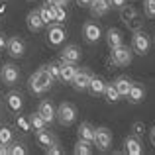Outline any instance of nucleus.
Wrapping results in <instances>:
<instances>
[{
  "instance_id": "8",
  "label": "nucleus",
  "mask_w": 155,
  "mask_h": 155,
  "mask_svg": "<svg viewBox=\"0 0 155 155\" xmlns=\"http://www.w3.org/2000/svg\"><path fill=\"white\" fill-rule=\"evenodd\" d=\"M83 35H84V39H87L88 43H96L100 38H102V30H100V26L96 22H87L83 26Z\"/></svg>"
},
{
  "instance_id": "28",
  "label": "nucleus",
  "mask_w": 155,
  "mask_h": 155,
  "mask_svg": "<svg viewBox=\"0 0 155 155\" xmlns=\"http://www.w3.org/2000/svg\"><path fill=\"white\" fill-rule=\"evenodd\" d=\"M136 14H137V10H136V8H132V6H126V4H124V6L120 8V20L124 24H128Z\"/></svg>"
},
{
  "instance_id": "22",
  "label": "nucleus",
  "mask_w": 155,
  "mask_h": 155,
  "mask_svg": "<svg viewBox=\"0 0 155 155\" xmlns=\"http://www.w3.org/2000/svg\"><path fill=\"white\" fill-rule=\"evenodd\" d=\"M104 87H106V83L100 79V77H91V83H88L87 91H91V94L98 96V94H102V92H104Z\"/></svg>"
},
{
  "instance_id": "19",
  "label": "nucleus",
  "mask_w": 155,
  "mask_h": 155,
  "mask_svg": "<svg viewBox=\"0 0 155 155\" xmlns=\"http://www.w3.org/2000/svg\"><path fill=\"white\" fill-rule=\"evenodd\" d=\"M26 22H28V28H30L31 31H39L45 24H43V20H41V16H39V12L38 10H34V12H30L28 14V18H26Z\"/></svg>"
},
{
  "instance_id": "31",
  "label": "nucleus",
  "mask_w": 155,
  "mask_h": 155,
  "mask_svg": "<svg viewBox=\"0 0 155 155\" xmlns=\"http://www.w3.org/2000/svg\"><path fill=\"white\" fill-rule=\"evenodd\" d=\"M45 69H47V73L53 77V81H61V71H59V63H49V65H45Z\"/></svg>"
},
{
  "instance_id": "11",
  "label": "nucleus",
  "mask_w": 155,
  "mask_h": 155,
  "mask_svg": "<svg viewBox=\"0 0 155 155\" xmlns=\"http://www.w3.org/2000/svg\"><path fill=\"white\" fill-rule=\"evenodd\" d=\"M6 47H8V53H10L12 57H22L24 51H26V43L20 38H10L6 41Z\"/></svg>"
},
{
  "instance_id": "33",
  "label": "nucleus",
  "mask_w": 155,
  "mask_h": 155,
  "mask_svg": "<svg viewBox=\"0 0 155 155\" xmlns=\"http://www.w3.org/2000/svg\"><path fill=\"white\" fill-rule=\"evenodd\" d=\"M132 134L136 137H143V134H145V124L143 122H134L132 124Z\"/></svg>"
},
{
  "instance_id": "2",
  "label": "nucleus",
  "mask_w": 155,
  "mask_h": 155,
  "mask_svg": "<svg viewBox=\"0 0 155 155\" xmlns=\"http://www.w3.org/2000/svg\"><path fill=\"white\" fill-rule=\"evenodd\" d=\"M132 55H134V51H132V47H128V45H118V47H114L112 49V59H110V65H118V67H126V65H130L132 63Z\"/></svg>"
},
{
  "instance_id": "24",
  "label": "nucleus",
  "mask_w": 155,
  "mask_h": 155,
  "mask_svg": "<svg viewBox=\"0 0 155 155\" xmlns=\"http://www.w3.org/2000/svg\"><path fill=\"white\" fill-rule=\"evenodd\" d=\"M92 141H87V140H79L75 143V149H73V153L75 155H91L92 153Z\"/></svg>"
},
{
  "instance_id": "36",
  "label": "nucleus",
  "mask_w": 155,
  "mask_h": 155,
  "mask_svg": "<svg viewBox=\"0 0 155 155\" xmlns=\"http://www.w3.org/2000/svg\"><path fill=\"white\" fill-rule=\"evenodd\" d=\"M45 151L49 153V155H61V153H63V149H61L57 143H51L49 147H45Z\"/></svg>"
},
{
  "instance_id": "18",
  "label": "nucleus",
  "mask_w": 155,
  "mask_h": 155,
  "mask_svg": "<svg viewBox=\"0 0 155 155\" xmlns=\"http://www.w3.org/2000/svg\"><path fill=\"white\" fill-rule=\"evenodd\" d=\"M6 102H8V108L12 110V112H20L24 106V100H22V94L20 92H8L6 94Z\"/></svg>"
},
{
  "instance_id": "27",
  "label": "nucleus",
  "mask_w": 155,
  "mask_h": 155,
  "mask_svg": "<svg viewBox=\"0 0 155 155\" xmlns=\"http://www.w3.org/2000/svg\"><path fill=\"white\" fill-rule=\"evenodd\" d=\"M38 12H39V16H41L43 24H53V22H55V16H53V8L51 6L45 4V6H41Z\"/></svg>"
},
{
  "instance_id": "37",
  "label": "nucleus",
  "mask_w": 155,
  "mask_h": 155,
  "mask_svg": "<svg viewBox=\"0 0 155 155\" xmlns=\"http://www.w3.org/2000/svg\"><path fill=\"white\" fill-rule=\"evenodd\" d=\"M108 2H110V8H118V10H120L126 4V0H108Z\"/></svg>"
},
{
  "instance_id": "21",
  "label": "nucleus",
  "mask_w": 155,
  "mask_h": 155,
  "mask_svg": "<svg viewBox=\"0 0 155 155\" xmlns=\"http://www.w3.org/2000/svg\"><path fill=\"white\" fill-rule=\"evenodd\" d=\"M114 87H116V91H118L120 96H128L130 88H132V81H130L128 77H118V79L114 81Z\"/></svg>"
},
{
  "instance_id": "4",
  "label": "nucleus",
  "mask_w": 155,
  "mask_h": 155,
  "mask_svg": "<svg viewBox=\"0 0 155 155\" xmlns=\"http://www.w3.org/2000/svg\"><path fill=\"white\" fill-rule=\"evenodd\" d=\"M149 45H151V41H149L147 34H145L143 30L134 31V35H132V51L134 53H137V55H145V53L149 51Z\"/></svg>"
},
{
  "instance_id": "38",
  "label": "nucleus",
  "mask_w": 155,
  "mask_h": 155,
  "mask_svg": "<svg viewBox=\"0 0 155 155\" xmlns=\"http://www.w3.org/2000/svg\"><path fill=\"white\" fill-rule=\"evenodd\" d=\"M77 4H79L81 8H88V4H91V0H77Z\"/></svg>"
},
{
  "instance_id": "6",
  "label": "nucleus",
  "mask_w": 155,
  "mask_h": 155,
  "mask_svg": "<svg viewBox=\"0 0 155 155\" xmlns=\"http://www.w3.org/2000/svg\"><path fill=\"white\" fill-rule=\"evenodd\" d=\"M91 77H92V73L88 71V69H77L75 77H73V81H71L75 91H87L88 83H91Z\"/></svg>"
},
{
  "instance_id": "30",
  "label": "nucleus",
  "mask_w": 155,
  "mask_h": 155,
  "mask_svg": "<svg viewBox=\"0 0 155 155\" xmlns=\"http://www.w3.org/2000/svg\"><path fill=\"white\" fill-rule=\"evenodd\" d=\"M126 26H128L132 31H137V30H141V28H143V18L140 16V12H137V14L134 16V18L130 20L128 24H126Z\"/></svg>"
},
{
  "instance_id": "3",
  "label": "nucleus",
  "mask_w": 155,
  "mask_h": 155,
  "mask_svg": "<svg viewBox=\"0 0 155 155\" xmlns=\"http://www.w3.org/2000/svg\"><path fill=\"white\" fill-rule=\"evenodd\" d=\"M55 118L59 120V124L63 126H71L77 120V108L71 102H61L59 108L55 110Z\"/></svg>"
},
{
  "instance_id": "35",
  "label": "nucleus",
  "mask_w": 155,
  "mask_h": 155,
  "mask_svg": "<svg viewBox=\"0 0 155 155\" xmlns=\"http://www.w3.org/2000/svg\"><path fill=\"white\" fill-rule=\"evenodd\" d=\"M8 153L10 155H26V149H24L22 143H12L10 147H8Z\"/></svg>"
},
{
  "instance_id": "41",
  "label": "nucleus",
  "mask_w": 155,
  "mask_h": 155,
  "mask_svg": "<svg viewBox=\"0 0 155 155\" xmlns=\"http://www.w3.org/2000/svg\"><path fill=\"white\" fill-rule=\"evenodd\" d=\"M149 140H151V143L155 145V126H153L151 130H149Z\"/></svg>"
},
{
  "instance_id": "25",
  "label": "nucleus",
  "mask_w": 155,
  "mask_h": 155,
  "mask_svg": "<svg viewBox=\"0 0 155 155\" xmlns=\"http://www.w3.org/2000/svg\"><path fill=\"white\" fill-rule=\"evenodd\" d=\"M102 94H104L106 102H118V100L122 98V96L118 94V91H116V87H114V83H112V84H106Z\"/></svg>"
},
{
  "instance_id": "29",
  "label": "nucleus",
  "mask_w": 155,
  "mask_h": 155,
  "mask_svg": "<svg viewBox=\"0 0 155 155\" xmlns=\"http://www.w3.org/2000/svg\"><path fill=\"white\" fill-rule=\"evenodd\" d=\"M53 8V16H55V22L57 24H63L65 20H67V12H65V8L61 6V4H55V6H51Z\"/></svg>"
},
{
  "instance_id": "10",
  "label": "nucleus",
  "mask_w": 155,
  "mask_h": 155,
  "mask_svg": "<svg viewBox=\"0 0 155 155\" xmlns=\"http://www.w3.org/2000/svg\"><path fill=\"white\" fill-rule=\"evenodd\" d=\"M18 77H20V71H18L16 65L6 63L2 67V81H4V84H8V87L16 84V83H18Z\"/></svg>"
},
{
  "instance_id": "14",
  "label": "nucleus",
  "mask_w": 155,
  "mask_h": 155,
  "mask_svg": "<svg viewBox=\"0 0 155 155\" xmlns=\"http://www.w3.org/2000/svg\"><path fill=\"white\" fill-rule=\"evenodd\" d=\"M88 8H91V14L94 16H106L110 10V2L108 0H91V4H88Z\"/></svg>"
},
{
  "instance_id": "5",
  "label": "nucleus",
  "mask_w": 155,
  "mask_h": 155,
  "mask_svg": "<svg viewBox=\"0 0 155 155\" xmlns=\"http://www.w3.org/2000/svg\"><path fill=\"white\" fill-rule=\"evenodd\" d=\"M92 143H96V149L98 151H108L110 145H112V132L108 128H96L94 130V140Z\"/></svg>"
},
{
  "instance_id": "39",
  "label": "nucleus",
  "mask_w": 155,
  "mask_h": 155,
  "mask_svg": "<svg viewBox=\"0 0 155 155\" xmlns=\"http://www.w3.org/2000/svg\"><path fill=\"white\" fill-rule=\"evenodd\" d=\"M8 153V143H0V155H6Z\"/></svg>"
},
{
  "instance_id": "42",
  "label": "nucleus",
  "mask_w": 155,
  "mask_h": 155,
  "mask_svg": "<svg viewBox=\"0 0 155 155\" xmlns=\"http://www.w3.org/2000/svg\"><path fill=\"white\" fill-rule=\"evenodd\" d=\"M47 6H55V4H59V0H45Z\"/></svg>"
},
{
  "instance_id": "13",
  "label": "nucleus",
  "mask_w": 155,
  "mask_h": 155,
  "mask_svg": "<svg viewBox=\"0 0 155 155\" xmlns=\"http://www.w3.org/2000/svg\"><path fill=\"white\" fill-rule=\"evenodd\" d=\"M61 61L79 63V61H81V49L77 45H65L63 49H61Z\"/></svg>"
},
{
  "instance_id": "9",
  "label": "nucleus",
  "mask_w": 155,
  "mask_h": 155,
  "mask_svg": "<svg viewBox=\"0 0 155 155\" xmlns=\"http://www.w3.org/2000/svg\"><path fill=\"white\" fill-rule=\"evenodd\" d=\"M124 153L126 155H141L143 153V145H141L140 137L130 136L124 140Z\"/></svg>"
},
{
  "instance_id": "43",
  "label": "nucleus",
  "mask_w": 155,
  "mask_h": 155,
  "mask_svg": "<svg viewBox=\"0 0 155 155\" xmlns=\"http://www.w3.org/2000/svg\"><path fill=\"white\" fill-rule=\"evenodd\" d=\"M67 2H69V0H59V4H61V6H65Z\"/></svg>"
},
{
  "instance_id": "26",
  "label": "nucleus",
  "mask_w": 155,
  "mask_h": 155,
  "mask_svg": "<svg viewBox=\"0 0 155 155\" xmlns=\"http://www.w3.org/2000/svg\"><path fill=\"white\" fill-rule=\"evenodd\" d=\"M45 126H47V122L43 120V116L39 112H35V114L30 116V128H34L35 132H38V130H45Z\"/></svg>"
},
{
  "instance_id": "7",
  "label": "nucleus",
  "mask_w": 155,
  "mask_h": 155,
  "mask_svg": "<svg viewBox=\"0 0 155 155\" xmlns=\"http://www.w3.org/2000/svg\"><path fill=\"white\" fill-rule=\"evenodd\" d=\"M65 38H67L65 28L53 22V26H49V30H47V41H49L51 45H61V43L65 41Z\"/></svg>"
},
{
  "instance_id": "32",
  "label": "nucleus",
  "mask_w": 155,
  "mask_h": 155,
  "mask_svg": "<svg viewBox=\"0 0 155 155\" xmlns=\"http://www.w3.org/2000/svg\"><path fill=\"white\" fill-rule=\"evenodd\" d=\"M143 14L147 18H155V0H143Z\"/></svg>"
},
{
  "instance_id": "44",
  "label": "nucleus",
  "mask_w": 155,
  "mask_h": 155,
  "mask_svg": "<svg viewBox=\"0 0 155 155\" xmlns=\"http://www.w3.org/2000/svg\"><path fill=\"white\" fill-rule=\"evenodd\" d=\"M153 43H155V38H153Z\"/></svg>"
},
{
  "instance_id": "20",
  "label": "nucleus",
  "mask_w": 155,
  "mask_h": 155,
  "mask_svg": "<svg viewBox=\"0 0 155 155\" xmlns=\"http://www.w3.org/2000/svg\"><path fill=\"white\" fill-rule=\"evenodd\" d=\"M94 126L88 124V122H83V124L79 126V130H77V134H79V140H87V141H92L94 140Z\"/></svg>"
},
{
  "instance_id": "1",
  "label": "nucleus",
  "mask_w": 155,
  "mask_h": 155,
  "mask_svg": "<svg viewBox=\"0 0 155 155\" xmlns=\"http://www.w3.org/2000/svg\"><path fill=\"white\" fill-rule=\"evenodd\" d=\"M51 84H53V77L47 73L45 67L38 69V71L30 77V88H31L34 94H43L45 91L51 88Z\"/></svg>"
},
{
  "instance_id": "16",
  "label": "nucleus",
  "mask_w": 155,
  "mask_h": 155,
  "mask_svg": "<svg viewBox=\"0 0 155 155\" xmlns=\"http://www.w3.org/2000/svg\"><path fill=\"white\" fill-rule=\"evenodd\" d=\"M38 112L43 116V120H45L47 124H51V122L55 120V106H53L49 100H43V102H39Z\"/></svg>"
},
{
  "instance_id": "34",
  "label": "nucleus",
  "mask_w": 155,
  "mask_h": 155,
  "mask_svg": "<svg viewBox=\"0 0 155 155\" xmlns=\"http://www.w3.org/2000/svg\"><path fill=\"white\" fill-rule=\"evenodd\" d=\"M10 141H12V130L2 126L0 128V143H10Z\"/></svg>"
},
{
  "instance_id": "40",
  "label": "nucleus",
  "mask_w": 155,
  "mask_h": 155,
  "mask_svg": "<svg viewBox=\"0 0 155 155\" xmlns=\"http://www.w3.org/2000/svg\"><path fill=\"white\" fill-rule=\"evenodd\" d=\"M6 47V38H4V34L0 31V49H4Z\"/></svg>"
},
{
  "instance_id": "45",
  "label": "nucleus",
  "mask_w": 155,
  "mask_h": 155,
  "mask_svg": "<svg viewBox=\"0 0 155 155\" xmlns=\"http://www.w3.org/2000/svg\"><path fill=\"white\" fill-rule=\"evenodd\" d=\"M30 2H31V0H30Z\"/></svg>"
},
{
  "instance_id": "12",
  "label": "nucleus",
  "mask_w": 155,
  "mask_h": 155,
  "mask_svg": "<svg viewBox=\"0 0 155 155\" xmlns=\"http://www.w3.org/2000/svg\"><path fill=\"white\" fill-rule=\"evenodd\" d=\"M59 71H61V81L71 83L73 77H75V73H77V63H71V61H61V63H59Z\"/></svg>"
},
{
  "instance_id": "17",
  "label": "nucleus",
  "mask_w": 155,
  "mask_h": 155,
  "mask_svg": "<svg viewBox=\"0 0 155 155\" xmlns=\"http://www.w3.org/2000/svg\"><path fill=\"white\" fill-rule=\"evenodd\" d=\"M126 98H128L132 104H140L141 100L145 98V88L141 87V84H134L132 83V88H130V92H128Z\"/></svg>"
},
{
  "instance_id": "15",
  "label": "nucleus",
  "mask_w": 155,
  "mask_h": 155,
  "mask_svg": "<svg viewBox=\"0 0 155 155\" xmlns=\"http://www.w3.org/2000/svg\"><path fill=\"white\" fill-rule=\"evenodd\" d=\"M106 43H108L110 49L122 45V43H124V35H122V31L118 30V28H110V30L106 31Z\"/></svg>"
},
{
  "instance_id": "23",
  "label": "nucleus",
  "mask_w": 155,
  "mask_h": 155,
  "mask_svg": "<svg viewBox=\"0 0 155 155\" xmlns=\"http://www.w3.org/2000/svg\"><path fill=\"white\" fill-rule=\"evenodd\" d=\"M35 140H38V143L41 145L43 149L49 147L51 143H55V137H53L49 132H45V130H38V132H35Z\"/></svg>"
}]
</instances>
